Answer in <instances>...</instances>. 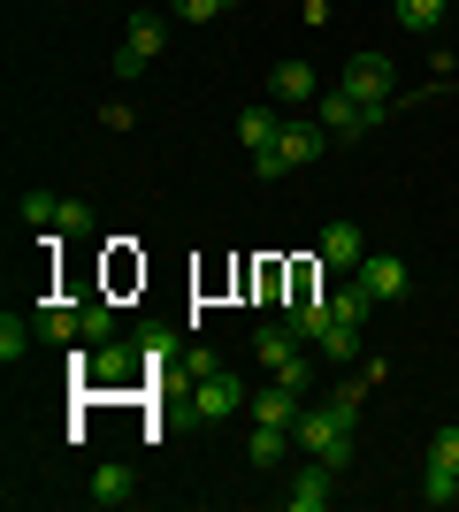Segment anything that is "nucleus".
Instances as JSON below:
<instances>
[{
  "mask_svg": "<svg viewBox=\"0 0 459 512\" xmlns=\"http://www.w3.org/2000/svg\"><path fill=\"white\" fill-rule=\"evenodd\" d=\"M329 497H337V467H329V459H314V467L284 490V505H291V512H322Z\"/></svg>",
  "mask_w": 459,
  "mask_h": 512,
  "instance_id": "obj_8",
  "label": "nucleus"
},
{
  "mask_svg": "<svg viewBox=\"0 0 459 512\" xmlns=\"http://www.w3.org/2000/svg\"><path fill=\"white\" fill-rule=\"evenodd\" d=\"M253 169H261V184H276V176H284V153L261 146V153H253Z\"/></svg>",
  "mask_w": 459,
  "mask_h": 512,
  "instance_id": "obj_28",
  "label": "nucleus"
},
{
  "mask_svg": "<svg viewBox=\"0 0 459 512\" xmlns=\"http://www.w3.org/2000/svg\"><path fill=\"white\" fill-rule=\"evenodd\" d=\"M85 337H92V344H108V337H115V306H100V299L85 306Z\"/></svg>",
  "mask_w": 459,
  "mask_h": 512,
  "instance_id": "obj_27",
  "label": "nucleus"
},
{
  "mask_svg": "<svg viewBox=\"0 0 459 512\" xmlns=\"http://www.w3.org/2000/svg\"><path fill=\"white\" fill-rule=\"evenodd\" d=\"M345 92L368 107V123H383V107L398 100V92H391V62H383V54H352V62H345Z\"/></svg>",
  "mask_w": 459,
  "mask_h": 512,
  "instance_id": "obj_3",
  "label": "nucleus"
},
{
  "mask_svg": "<svg viewBox=\"0 0 459 512\" xmlns=\"http://www.w3.org/2000/svg\"><path fill=\"white\" fill-rule=\"evenodd\" d=\"M299 413H306V398H299L291 383H268L261 398H253V421H276V428H291Z\"/></svg>",
  "mask_w": 459,
  "mask_h": 512,
  "instance_id": "obj_11",
  "label": "nucleus"
},
{
  "mask_svg": "<svg viewBox=\"0 0 459 512\" xmlns=\"http://www.w3.org/2000/svg\"><path fill=\"white\" fill-rule=\"evenodd\" d=\"M92 230V207L85 199H62V214H54V237H85Z\"/></svg>",
  "mask_w": 459,
  "mask_h": 512,
  "instance_id": "obj_22",
  "label": "nucleus"
},
{
  "mask_svg": "<svg viewBox=\"0 0 459 512\" xmlns=\"http://www.w3.org/2000/svg\"><path fill=\"white\" fill-rule=\"evenodd\" d=\"M352 421H360V383H345L329 406H306L299 421H291V436H299V451H314V459H329V467H345V459H352Z\"/></svg>",
  "mask_w": 459,
  "mask_h": 512,
  "instance_id": "obj_1",
  "label": "nucleus"
},
{
  "mask_svg": "<svg viewBox=\"0 0 459 512\" xmlns=\"http://www.w3.org/2000/svg\"><path fill=\"white\" fill-rule=\"evenodd\" d=\"M314 344H322V360H337V367H360V360H368V352H360V321H329Z\"/></svg>",
  "mask_w": 459,
  "mask_h": 512,
  "instance_id": "obj_12",
  "label": "nucleus"
},
{
  "mask_svg": "<svg viewBox=\"0 0 459 512\" xmlns=\"http://www.w3.org/2000/svg\"><path fill=\"white\" fill-rule=\"evenodd\" d=\"M238 0H169V16L176 23H215V16H230Z\"/></svg>",
  "mask_w": 459,
  "mask_h": 512,
  "instance_id": "obj_20",
  "label": "nucleus"
},
{
  "mask_svg": "<svg viewBox=\"0 0 459 512\" xmlns=\"http://www.w3.org/2000/svg\"><path fill=\"white\" fill-rule=\"evenodd\" d=\"M54 214H62V199H54V192H31V199H23V222H39V230H54Z\"/></svg>",
  "mask_w": 459,
  "mask_h": 512,
  "instance_id": "obj_25",
  "label": "nucleus"
},
{
  "mask_svg": "<svg viewBox=\"0 0 459 512\" xmlns=\"http://www.w3.org/2000/svg\"><path fill=\"white\" fill-rule=\"evenodd\" d=\"M360 260H368V237H360V222H329L322 230V268H360Z\"/></svg>",
  "mask_w": 459,
  "mask_h": 512,
  "instance_id": "obj_9",
  "label": "nucleus"
},
{
  "mask_svg": "<svg viewBox=\"0 0 459 512\" xmlns=\"http://www.w3.org/2000/svg\"><path fill=\"white\" fill-rule=\"evenodd\" d=\"M161 39H169L161 16H131V31H123V46H115V77H138V69L161 54Z\"/></svg>",
  "mask_w": 459,
  "mask_h": 512,
  "instance_id": "obj_6",
  "label": "nucleus"
},
{
  "mask_svg": "<svg viewBox=\"0 0 459 512\" xmlns=\"http://www.w3.org/2000/svg\"><path fill=\"white\" fill-rule=\"evenodd\" d=\"M276 153H284V169H306V161L322 153V130H314V123H284V138H276Z\"/></svg>",
  "mask_w": 459,
  "mask_h": 512,
  "instance_id": "obj_14",
  "label": "nucleus"
},
{
  "mask_svg": "<svg viewBox=\"0 0 459 512\" xmlns=\"http://www.w3.org/2000/svg\"><path fill=\"white\" fill-rule=\"evenodd\" d=\"M352 276H360V291H368V299L383 306V299H406V283H414V268H406L398 253H368L360 268H352Z\"/></svg>",
  "mask_w": 459,
  "mask_h": 512,
  "instance_id": "obj_7",
  "label": "nucleus"
},
{
  "mask_svg": "<svg viewBox=\"0 0 459 512\" xmlns=\"http://www.w3.org/2000/svg\"><path fill=\"white\" fill-rule=\"evenodd\" d=\"M131 497H138L131 467H100V474H92V505H131Z\"/></svg>",
  "mask_w": 459,
  "mask_h": 512,
  "instance_id": "obj_16",
  "label": "nucleus"
},
{
  "mask_svg": "<svg viewBox=\"0 0 459 512\" xmlns=\"http://www.w3.org/2000/svg\"><path fill=\"white\" fill-rule=\"evenodd\" d=\"M329 306H337V321H368V314H375V299L360 291V276H352V283H345V291H337Z\"/></svg>",
  "mask_w": 459,
  "mask_h": 512,
  "instance_id": "obj_21",
  "label": "nucleus"
},
{
  "mask_svg": "<svg viewBox=\"0 0 459 512\" xmlns=\"http://www.w3.org/2000/svg\"><path fill=\"white\" fill-rule=\"evenodd\" d=\"M391 8H398V23H406V31H421V39L444 23V0H391Z\"/></svg>",
  "mask_w": 459,
  "mask_h": 512,
  "instance_id": "obj_19",
  "label": "nucleus"
},
{
  "mask_svg": "<svg viewBox=\"0 0 459 512\" xmlns=\"http://www.w3.org/2000/svg\"><path fill=\"white\" fill-rule=\"evenodd\" d=\"M322 123H329V138H360V130H368V107L337 85V92H322Z\"/></svg>",
  "mask_w": 459,
  "mask_h": 512,
  "instance_id": "obj_10",
  "label": "nucleus"
},
{
  "mask_svg": "<svg viewBox=\"0 0 459 512\" xmlns=\"http://www.w3.org/2000/svg\"><path fill=\"white\" fill-rule=\"evenodd\" d=\"M421 497H429V505H459V428H437V444H429V474H421Z\"/></svg>",
  "mask_w": 459,
  "mask_h": 512,
  "instance_id": "obj_4",
  "label": "nucleus"
},
{
  "mask_svg": "<svg viewBox=\"0 0 459 512\" xmlns=\"http://www.w3.org/2000/svg\"><path fill=\"white\" fill-rule=\"evenodd\" d=\"M138 352H146V367H169L176 337H169V329H146V337H138Z\"/></svg>",
  "mask_w": 459,
  "mask_h": 512,
  "instance_id": "obj_26",
  "label": "nucleus"
},
{
  "mask_svg": "<svg viewBox=\"0 0 459 512\" xmlns=\"http://www.w3.org/2000/svg\"><path fill=\"white\" fill-rule=\"evenodd\" d=\"M23 344H31V329H23V321L8 314V321H0V360L16 367V360H23Z\"/></svg>",
  "mask_w": 459,
  "mask_h": 512,
  "instance_id": "obj_24",
  "label": "nucleus"
},
{
  "mask_svg": "<svg viewBox=\"0 0 459 512\" xmlns=\"http://www.w3.org/2000/svg\"><path fill=\"white\" fill-rule=\"evenodd\" d=\"M291 329H299V337L306 344H314V337H322V329H329V321H337V306H329V299H291Z\"/></svg>",
  "mask_w": 459,
  "mask_h": 512,
  "instance_id": "obj_17",
  "label": "nucleus"
},
{
  "mask_svg": "<svg viewBox=\"0 0 459 512\" xmlns=\"http://www.w3.org/2000/svg\"><path fill=\"white\" fill-rule=\"evenodd\" d=\"M238 138H245V153L276 146V138H284V115H268V107H245V115H238Z\"/></svg>",
  "mask_w": 459,
  "mask_h": 512,
  "instance_id": "obj_15",
  "label": "nucleus"
},
{
  "mask_svg": "<svg viewBox=\"0 0 459 512\" xmlns=\"http://www.w3.org/2000/svg\"><path fill=\"white\" fill-rule=\"evenodd\" d=\"M192 413L199 421H230V413H245V390L230 367H207V375H192Z\"/></svg>",
  "mask_w": 459,
  "mask_h": 512,
  "instance_id": "obj_5",
  "label": "nucleus"
},
{
  "mask_svg": "<svg viewBox=\"0 0 459 512\" xmlns=\"http://www.w3.org/2000/svg\"><path fill=\"white\" fill-rule=\"evenodd\" d=\"M268 85H276L284 107H299V100H314V69H306V62H276V69H268Z\"/></svg>",
  "mask_w": 459,
  "mask_h": 512,
  "instance_id": "obj_13",
  "label": "nucleus"
},
{
  "mask_svg": "<svg viewBox=\"0 0 459 512\" xmlns=\"http://www.w3.org/2000/svg\"><path fill=\"white\" fill-rule=\"evenodd\" d=\"M299 329H291V321H261V329H253V360L268 367V375H276V383H291V390H306L314 383V367H306V352H299Z\"/></svg>",
  "mask_w": 459,
  "mask_h": 512,
  "instance_id": "obj_2",
  "label": "nucleus"
},
{
  "mask_svg": "<svg viewBox=\"0 0 459 512\" xmlns=\"http://www.w3.org/2000/svg\"><path fill=\"white\" fill-rule=\"evenodd\" d=\"M92 375H100V383H123V375H131V352H123V344H108V352L92 360Z\"/></svg>",
  "mask_w": 459,
  "mask_h": 512,
  "instance_id": "obj_23",
  "label": "nucleus"
},
{
  "mask_svg": "<svg viewBox=\"0 0 459 512\" xmlns=\"http://www.w3.org/2000/svg\"><path fill=\"white\" fill-rule=\"evenodd\" d=\"M39 337L77 344V337H85V314H69V306H39Z\"/></svg>",
  "mask_w": 459,
  "mask_h": 512,
  "instance_id": "obj_18",
  "label": "nucleus"
}]
</instances>
